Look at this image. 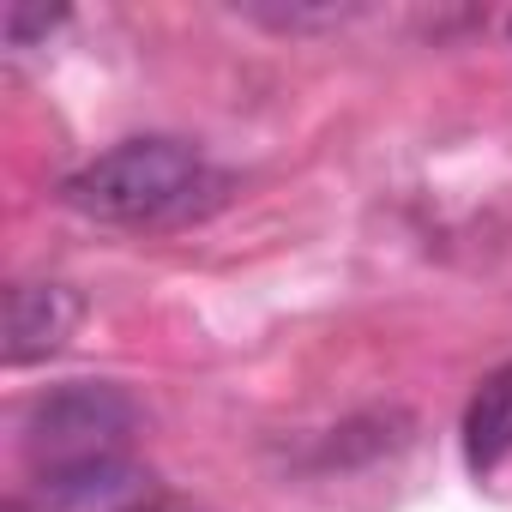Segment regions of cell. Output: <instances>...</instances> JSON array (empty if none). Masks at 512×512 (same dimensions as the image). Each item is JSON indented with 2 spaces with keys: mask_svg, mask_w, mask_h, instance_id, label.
<instances>
[{
  "mask_svg": "<svg viewBox=\"0 0 512 512\" xmlns=\"http://www.w3.org/2000/svg\"><path fill=\"white\" fill-rule=\"evenodd\" d=\"M61 19H67L61 7H25V0H13L7 19H0V31H7V43H13V49H31V43H37V37H49Z\"/></svg>",
  "mask_w": 512,
  "mask_h": 512,
  "instance_id": "8992f818",
  "label": "cell"
},
{
  "mask_svg": "<svg viewBox=\"0 0 512 512\" xmlns=\"http://www.w3.org/2000/svg\"><path fill=\"white\" fill-rule=\"evenodd\" d=\"M79 326V296L61 284H19L7 290V314H0V338H7V362H43L55 356Z\"/></svg>",
  "mask_w": 512,
  "mask_h": 512,
  "instance_id": "3957f363",
  "label": "cell"
},
{
  "mask_svg": "<svg viewBox=\"0 0 512 512\" xmlns=\"http://www.w3.org/2000/svg\"><path fill=\"white\" fill-rule=\"evenodd\" d=\"M139 428V404L109 386V380H73L55 386L31 404L25 416V452L37 476H61V470H85V464H109L127 458V440Z\"/></svg>",
  "mask_w": 512,
  "mask_h": 512,
  "instance_id": "7a4b0ae2",
  "label": "cell"
},
{
  "mask_svg": "<svg viewBox=\"0 0 512 512\" xmlns=\"http://www.w3.org/2000/svg\"><path fill=\"white\" fill-rule=\"evenodd\" d=\"M67 205L121 223V229H151V223H181L205 211L223 193V175L181 139H127L103 157H91L79 175H67Z\"/></svg>",
  "mask_w": 512,
  "mask_h": 512,
  "instance_id": "6da1fadb",
  "label": "cell"
},
{
  "mask_svg": "<svg viewBox=\"0 0 512 512\" xmlns=\"http://www.w3.org/2000/svg\"><path fill=\"white\" fill-rule=\"evenodd\" d=\"M506 458H512V362L494 368L464 410V464L476 476H488Z\"/></svg>",
  "mask_w": 512,
  "mask_h": 512,
  "instance_id": "277c9868",
  "label": "cell"
},
{
  "mask_svg": "<svg viewBox=\"0 0 512 512\" xmlns=\"http://www.w3.org/2000/svg\"><path fill=\"white\" fill-rule=\"evenodd\" d=\"M133 482H139V470H133L127 458L85 464V470H61V476H37L43 506H55V512H91V506H109V500L127 494Z\"/></svg>",
  "mask_w": 512,
  "mask_h": 512,
  "instance_id": "5b68a950",
  "label": "cell"
},
{
  "mask_svg": "<svg viewBox=\"0 0 512 512\" xmlns=\"http://www.w3.org/2000/svg\"><path fill=\"white\" fill-rule=\"evenodd\" d=\"M127 512H187V506H175V500H145V506H127Z\"/></svg>",
  "mask_w": 512,
  "mask_h": 512,
  "instance_id": "52a82bcc",
  "label": "cell"
}]
</instances>
